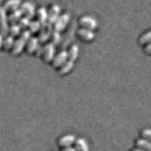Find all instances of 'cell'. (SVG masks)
<instances>
[{"label": "cell", "mask_w": 151, "mask_h": 151, "mask_svg": "<svg viewBox=\"0 0 151 151\" xmlns=\"http://www.w3.org/2000/svg\"><path fill=\"white\" fill-rule=\"evenodd\" d=\"M30 19L27 18L26 17H24L23 16L21 19H20V21H18L17 24H18V26L20 27L22 31L24 30H27V28L29 27V24L30 23Z\"/></svg>", "instance_id": "d4e9b609"}, {"label": "cell", "mask_w": 151, "mask_h": 151, "mask_svg": "<svg viewBox=\"0 0 151 151\" xmlns=\"http://www.w3.org/2000/svg\"><path fill=\"white\" fill-rule=\"evenodd\" d=\"M76 141V137L73 134H66L62 136L58 140V146L61 149L72 147Z\"/></svg>", "instance_id": "7c38bea8"}, {"label": "cell", "mask_w": 151, "mask_h": 151, "mask_svg": "<svg viewBox=\"0 0 151 151\" xmlns=\"http://www.w3.org/2000/svg\"><path fill=\"white\" fill-rule=\"evenodd\" d=\"M67 54L68 60L74 62L77 59L78 55H79V47L76 45H72L69 48Z\"/></svg>", "instance_id": "d6986e66"}, {"label": "cell", "mask_w": 151, "mask_h": 151, "mask_svg": "<svg viewBox=\"0 0 151 151\" xmlns=\"http://www.w3.org/2000/svg\"><path fill=\"white\" fill-rule=\"evenodd\" d=\"M73 147L76 151H89L87 142L84 138H82V137L76 138V141L73 144Z\"/></svg>", "instance_id": "9a60e30c"}, {"label": "cell", "mask_w": 151, "mask_h": 151, "mask_svg": "<svg viewBox=\"0 0 151 151\" xmlns=\"http://www.w3.org/2000/svg\"><path fill=\"white\" fill-rule=\"evenodd\" d=\"M61 151H76L73 147H66L62 149Z\"/></svg>", "instance_id": "83f0119b"}, {"label": "cell", "mask_w": 151, "mask_h": 151, "mask_svg": "<svg viewBox=\"0 0 151 151\" xmlns=\"http://www.w3.org/2000/svg\"><path fill=\"white\" fill-rule=\"evenodd\" d=\"M136 146L144 151H151V142L144 138H140L136 141Z\"/></svg>", "instance_id": "ffe728a7"}, {"label": "cell", "mask_w": 151, "mask_h": 151, "mask_svg": "<svg viewBox=\"0 0 151 151\" xmlns=\"http://www.w3.org/2000/svg\"><path fill=\"white\" fill-rule=\"evenodd\" d=\"M23 17L22 13L20 11V9L12 12L11 13L8 14V20H9V25L12 24H17L18 21H20V19Z\"/></svg>", "instance_id": "e0dca14e"}, {"label": "cell", "mask_w": 151, "mask_h": 151, "mask_svg": "<svg viewBox=\"0 0 151 151\" xmlns=\"http://www.w3.org/2000/svg\"><path fill=\"white\" fill-rule=\"evenodd\" d=\"M40 45V42L37 37L31 36L27 42L25 48H24V52H26L29 55H34L36 50L37 49L38 46Z\"/></svg>", "instance_id": "30bf717a"}, {"label": "cell", "mask_w": 151, "mask_h": 151, "mask_svg": "<svg viewBox=\"0 0 151 151\" xmlns=\"http://www.w3.org/2000/svg\"><path fill=\"white\" fill-rule=\"evenodd\" d=\"M14 37L11 36L10 35H7V36H4L3 40V44H2V49L3 51L6 52H10L12 50L13 45L14 42Z\"/></svg>", "instance_id": "ac0fdd59"}, {"label": "cell", "mask_w": 151, "mask_h": 151, "mask_svg": "<svg viewBox=\"0 0 151 151\" xmlns=\"http://www.w3.org/2000/svg\"><path fill=\"white\" fill-rule=\"evenodd\" d=\"M36 20L41 24V26H45L47 24L48 11L45 7H40L36 12Z\"/></svg>", "instance_id": "5bb4252c"}, {"label": "cell", "mask_w": 151, "mask_h": 151, "mask_svg": "<svg viewBox=\"0 0 151 151\" xmlns=\"http://www.w3.org/2000/svg\"><path fill=\"white\" fill-rule=\"evenodd\" d=\"M31 36L32 35L29 33L28 30L22 31L21 35L14 40V45H13V47L11 50L10 53L13 56H18L19 55H21L22 52L24 51L25 45H26L28 40H29Z\"/></svg>", "instance_id": "6da1fadb"}, {"label": "cell", "mask_w": 151, "mask_h": 151, "mask_svg": "<svg viewBox=\"0 0 151 151\" xmlns=\"http://www.w3.org/2000/svg\"><path fill=\"white\" fill-rule=\"evenodd\" d=\"M22 33V29L20 28V27L18 26V24H12V25H9V34L11 36L14 37V39H16L17 37H18L21 33Z\"/></svg>", "instance_id": "7402d4cb"}, {"label": "cell", "mask_w": 151, "mask_h": 151, "mask_svg": "<svg viewBox=\"0 0 151 151\" xmlns=\"http://www.w3.org/2000/svg\"><path fill=\"white\" fill-rule=\"evenodd\" d=\"M55 55V46L52 45V43L47 42L43 44L42 52L41 58L42 60L45 63L50 64L52 62V59Z\"/></svg>", "instance_id": "7a4b0ae2"}, {"label": "cell", "mask_w": 151, "mask_h": 151, "mask_svg": "<svg viewBox=\"0 0 151 151\" xmlns=\"http://www.w3.org/2000/svg\"><path fill=\"white\" fill-rule=\"evenodd\" d=\"M141 136L144 139L148 140L151 142V129H144L141 132Z\"/></svg>", "instance_id": "484cf974"}, {"label": "cell", "mask_w": 151, "mask_h": 151, "mask_svg": "<svg viewBox=\"0 0 151 151\" xmlns=\"http://www.w3.org/2000/svg\"><path fill=\"white\" fill-rule=\"evenodd\" d=\"M138 42L141 45H145L147 44L151 43V29L140 36Z\"/></svg>", "instance_id": "603a6c76"}, {"label": "cell", "mask_w": 151, "mask_h": 151, "mask_svg": "<svg viewBox=\"0 0 151 151\" xmlns=\"http://www.w3.org/2000/svg\"><path fill=\"white\" fill-rule=\"evenodd\" d=\"M73 66H74V62L71 61L70 60H67L65 63L62 64L60 67H59L57 71L58 73L60 75H67L72 70V69L73 68Z\"/></svg>", "instance_id": "2e32d148"}, {"label": "cell", "mask_w": 151, "mask_h": 151, "mask_svg": "<svg viewBox=\"0 0 151 151\" xmlns=\"http://www.w3.org/2000/svg\"><path fill=\"white\" fill-rule=\"evenodd\" d=\"M4 36L2 34H0V50L2 49V44H3Z\"/></svg>", "instance_id": "f1b7e54d"}, {"label": "cell", "mask_w": 151, "mask_h": 151, "mask_svg": "<svg viewBox=\"0 0 151 151\" xmlns=\"http://www.w3.org/2000/svg\"><path fill=\"white\" fill-rule=\"evenodd\" d=\"M78 24H79V28L90 29L92 31L94 29H96L97 26H98L96 20L94 17L88 15H84L79 17Z\"/></svg>", "instance_id": "277c9868"}, {"label": "cell", "mask_w": 151, "mask_h": 151, "mask_svg": "<svg viewBox=\"0 0 151 151\" xmlns=\"http://www.w3.org/2000/svg\"><path fill=\"white\" fill-rule=\"evenodd\" d=\"M70 16L67 13L60 14L58 19L55 21V22L54 23L53 25H52L53 30L58 32V33L62 32L64 29H66L69 22H70Z\"/></svg>", "instance_id": "3957f363"}, {"label": "cell", "mask_w": 151, "mask_h": 151, "mask_svg": "<svg viewBox=\"0 0 151 151\" xmlns=\"http://www.w3.org/2000/svg\"><path fill=\"white\" fill-rule=\"evenodd\" d=\"M41 24L38 22L36 20H31L30 23L29 24V27L27 28V30L29 31L31 35L36 34V33L38 34V33L41 29Z\"/></svg>", "instance_id": "44dd1931"}, {"label": "cell", "mask_w": 151, "mask_h": 151, "mask_svg": "<svg viewBox=\"0 0 151 151\" xmlns=\"http://www.w3.org/2000/svg\"><path fill=\"white\" fill-rule=\"evenodd\" d=\"M68 60L67 51H60L58 54H55L54 58L50 63L51 66L55 70H58L62 64Z\"/></svg>", "instance_id": "ba28073f"}, {"label": "cell", "mask_w": 151, "mask_h": 151, "mask_svg": "<svg viewBox=\"0 0 151 151\" xmlns=\"http://www.w3.org/2000/svg\"><path fill=\"white\" fill-rule=\"evenodd\" d=\"M60 40H61V38H60V33L53 30L52 31V34H51V36H50V39H49V41H48V42L52 43V45H54L55 46V45H58V44H59V43H60Z\"/></svg>", "instance_id": "cb8c5ba5"}, {"label": "cell", "mask_w": 151, "mask_h": 151, "mask_svg": "<svg viewBox=\"0 0 151 151\" xmlns=\"http://www.w3.org/2000/svg\"><path fill=\"white\" fill-rule=\"evenodd\" d=\"M132 151H144V150H140V149H138V148H136V149L132 150Z\"/></svg>", "instance_id": "f546056e"}, {"label": "cell", "mask_w": 151, "mask_h": 151, "mask_svg": "<svg viewBox=\"0 0 151 151\" xmlns=\"http://www.w3.org/2000/svg\"><path fill=\"white\" fill-rule=\"evenodd\" d=\"M144 52L147 55H151V43H149V44H147L144 48Z\"/></svg>", "instance_id": "4316f807"}, {"label": "cell", "mask_w": 151, "mask_h": 151, "mask_svg": "<svg viewBox=\"0 0 151 151\" xmlns=\"http://www.w3.org/2000/svg\"><path fill=\"white\" fill-rule=\"evenodd\" d=\"M21 2H22L21 0H5L2 6L5 12L9 14L19 9Z\"/></svg>", "instance_id": "4fadbf2b"}, {"label": "cell", "mask_w": 151, "mask_h": 151, "mask_svg": "<svg viewBox=\"0 0 151 151\" xmlns=\"http://www.w3.org/2000/svg\"><path fill=\"white\" fill-rule=\"evenodd\" d=\"M9 23L8 20V13L2 8L0 6V34L3 36H7L9 34Z\"/></svg>", "instance_id": "8992f818"}, {"label": "cell", "mask_w": 151, "mask_h": 151, "mask_svg": "<svg viewBox=\"0 0 151 151\" xmlns=\"http://www.w3.org/2000/svg\"><path fill=\"white\" fill-rule=\"evenodd\" d=\"M19 9L21 12L22 15L24 17H27L30 20H32L36 15V9H35V5L31 2L26 1V2H21V6H20Z\"/></svg>", "instance_id": "5b68a950"}, {"label": "cell", "mask_w": 151, "mask_h": 151, "mask_svg": "<svg viewBox=\"0 0 151 151\" xmlns=\"http://www.w3.org/2000/svg\"><path fill=\"white\" fill-rule=\"evenodd\" d=\"M60 6L56 4L51 5L50 9L48 10V18H47V24L52 26L58 17L60 15Z\"/></svg>", "instance_id": "9c48e42d"}, {"label": "cell", "mask_w": 151, "mask_h": 151, "mask_svg": "<svg viewBox=\"0 0 151 151\" xmlns=\"http://www.w3.org/2000/svg\"><path fill=\"white\" fill-rule=\"evenodd\" d=\"M52 31H53L52 26H50L48 24H46L45 26L42 27L41 29L38 33L37 37V39L41 44H45V43L48 42Z\"/></svg>", "instance_id": "52a82bcc"}, {"label": "cell", "mask_w": 151, "mask_h": 151, "mask_svg": "<svg viewBox=\"0 0 151 151\" xmlns=\"http://www.w3.org/2000/svg\"><path fill=\"white\" fill-rule=\"evenodd\" d=\"M76 36L81 41L89 42H91L94 40L95 35H94V32L92 30L83 29V28H79L76 31Z\"/></svg>", "instance_id": "8fae6325"}]
</instances>
